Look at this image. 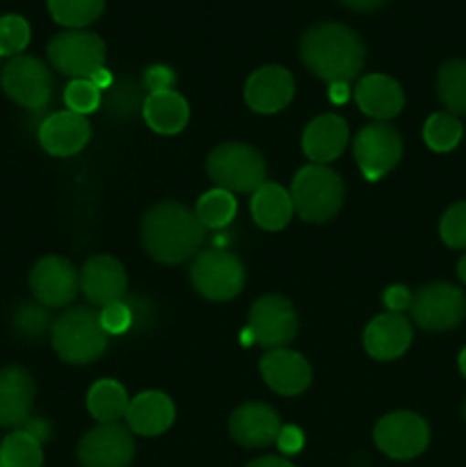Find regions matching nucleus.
Returning a JSON list of instances; mask_svg holds the SVG:
<instances>
[{
  "instance_id": "nucleus-1",
  "label": "nucleus",
  "mask_w": 466,
  "mask_h": 467,
  "mask_svg": "<svg viewBox=\"0 0 466 467\" xmlns=\"http://www.w3.org/2000/svg\"><path fill=\"white\" fill-rule=\"evenodd\" d=\"M204 240V223L192 210L174 201L154 205L142 219V244L155 263H183L201 249Z\"/></svg>"
},
{
  "instance_id": "nucleus-2",
  "label": "nucleus",
  "mask_w": 466,
  "mask_h": 467,
  "mask_svg": "<svg viewBox=\"0 0 466 467\" xmlns=\"http://www.w3.org/2000/svg\"><path fill=\"white\" fill-rule=\"evenodd\" d=\"M302 62L324 82L355 80L365 64V48L356 32L341 23H320L300 41Z\"/></svg>"
},
{
  "instance_id": "nucleus-3",
  "label": "nucleus",
  "mask_w": 466,
  "mask_h": 467,
  "mask_svg": "<svg viewBox=\"0 0 466 467\" xmlns=\"http://www.w3.org/2000/svg\"><path fill=\"white\" fill-rule=\"evenodd\" d=\"M108 333L101 327L99 310L78 306L59 315L50 327V340L64 363L90 365L108 349Z\"/></svg>"
},
{
  "instance_id": "nucleus-4",
  "label": "nucleus",
  "mask_w": 466,
  "mask_h": 467,
  "mask_svg": "<svg viewBox=\"0 0 466 467\" xmlns=\"http://www.w3.org/2000/svg\"><path fill=\"white\" fill-rule=\"evenodd\" d=\"M291 199L304 222L323 223L336 217L345 199V187L341 176L327 164H306L292 178Z\"/></svg>"
},
{
  "instance_id": "nucleus-5",
  "label": "nucleus",
  "mask_w": 466,
  "mask_h": 467,
  "mask_svg": "<svg viewBox=\"0 0 466 467\" xmlns=\"http://www.w3.org/2000/svg\"><path fill=\"white\" fill-rule=\"evenodd\" d=\"M208 176L231 194H254L265 182L268 164L260 150L242 141H227L208 155Z\"/></svg>"
},
{
  "instance_id": "nucleus-6",
  "label": "nucleus",
  "mask_w": 466,
  "mask_h": 467,
  "mask_svg": "<svg viewBox=\"0 0 466 467\" xmlns=\"http://www.w3.org/2000/svg\"><path fill=\"white\" fill-rule=\"evenodd\" d=\"M48 59L55 71L73 80H90L99 68L105 67V44L94 32H59L50 39Z\"/></svg>"
},
{
  "instance_id": "nucleus-7",
  "label": "nucleus",
  "mask_w": 466,
  "mask_h": 467,
  "mask_svg": "<svg viewBox=\"0 0 466 467\" xmlns=\"http://www.w3.org/2000/svg\"><path fill=\"white\" fill-rule=\"evenodd\" d=\"M192 285L210 301H228L245 285V267L233 254L224 249L201 251L190 269Z\"/></svg>"
},
{
  "instance_id": "nucleus-8",
  "label": "nucleus",
  "mask_w": 466,
  "mask_h": 467,
  "mask_svg": "<svg viewBox=\"0 0 466 467\" xmlns=\"http://www.w3.org/2000/svg\"><path fill=\"white\" fill-rule=\"evenodd\" d=\"M409 310L425 331H450L466 317V295L450 283H429L411 296Z\"/></svg>"
},
{
  "instance_id": "nucleus-9",
  "label": "nucleus",
  "mask_w": 466,
  "mask_h": 467,
  "mask_svg": "<svg viewBox=\"0 0 466 467\" xmlns=\"http://www.w3.org/2000/svg\"><path fill=\"white\" fill-rule=\"evenodd\" d=\"M3 89L14 103L27 109H41L53 96V76L41 59L16 55L3 68Z\"/></svg>"
},
{
  "instance_id": "nucleus-10",
  "label": "nucleus",
  "mask_w": 466,
  "mask_h": 467,
  "mask_svg": "<svg viewBox=\"0 0 466 467\" xmlns=\"http://www.w3.org/2000/svg\"><path fill=\"white\" fill-rule=\"evenodd\" d=\"M355 158L365 181L375 182L397 167L402 158V140L388 123H368L355 137Z\"/></svg>"
},
{
  "instance_id": "nucleus-11",
  "label": "nucleus",
  "mask_w": 466,
  "mask_h": 467,
  "mask_svg": "<svg viewBox=\"0 0 466 467\" xmlns=\"http://www.w3.org/2000/svg\"><path fill=\"white\" fill-rule=\"evenodd\" d=\"M375 445L379 451L396 461H409L423 454L429 442V427L420 415L397 410L387 415L375 427Z\"/></svg>"
},
{
  "instance_id": "nucleus-12",
  "label": "nucleus",
  "mask_w": 466,
  "mask_h": 467,
  "mask_svg": "<svg viewBox=\"0 0 466 467\" xmlns=\"http://www.w3.org/2000/svg\"><path fill=\"white\" fill-rule=\"evenodd\" d=\"M297 313L281 295H265L251 306L249 331L265 349H281L297 336Z\"/></svg>"
},
{
  "instance_id": "nucleus-13",
  "label": "nucleus",
  "mask_w": 466,
  "mask_h": 467,
  "mask_svg": "<svg viewBox=\"0 0 466 467\" xmlns=\"http://www.w3.org/2000/svg\"><path fill=\"white\" fill-rule=\"evenodd\" d=\"M30 290L37 304L46 308H64L80 290V272L62 255H46L32 267Z\"/></svg>"
},
{
  "instance_id": "nucleus-14",
  "label": "nucleus",
  "mask_w": 466,
  "mask_h": 467,
  "mask_svg": "<svg viewBox=\"0 0 466 467\" xmlns=\"http://www.w3.org/2000/svg\"><path fill=\"white\" fill-rule=\"evenodd\" d=\"M135 456L131 429L123 424H99L78 445L82 467H128Z\"/></svg>"
},
{
  "instance_id": "nucleus-15",
  "label": "nucleus",
  "mask_w": 466,
  "mask_h": 467,
  "mask_svg": "<svg viewBox=\"0 0 466 467\" xmlns=\"http://www.w3.org/2000/svg\"><path fill=\"white\" fill-rule=\"evenodd\" d=\"M80 290L85 299L99 308L122 301L128 290L126 269L108 254L91 255L80 269Z\"/></svg>"
},
{
  "instance_id": "nucleus-16",
  "label": "nucleus",
  "mask_w": 466,
  "mask_h": 467,
  "mask_svg": "<svg viewBox=\"0 0 466 467\" xmlns=\"http://www.w3.org/2000/svg\"><path fill=\"white\" fill-rule=\"evenodd\" d=\"M228 431L238 445L260 450L277 441L279 431H281V418L270 404L249 401L233 410L231 420H228Z\"/></svg>"
},
{
  "instance_id": "nucleus-17",
  "label": "nucleus",
  "mask_w": 466,
  "mask_h": 467,
  "mask_svg": "<svg viewBox=\"0 0 466 467\" xmlns=\"http://www.w3.org/2000/svg\"><path fill=\"white\" fill-rule=\"evenodd\" d=\"M295 94V80L283 67H263L249 76L245 85V100L254 112L274 114L286 108Z\"/></svg>"
},
{
  "instance_id": "nucleus-18",
  "label": "nucleus",
  "mask_w": 466,
  "mask_h": 467,
  "mask_svg": "<svg viewBox=\"0 0 466 467\" xmlns=\"http://www.w3.org/2000/svg\"><path fill=\"white\" fill-rule=\"evenodd\" d=\"M260 374H263L265 383L272 388L274 392L286 397L302 395L306 388L311 386V365L306 363V358L297 351L286 349H270L268 354L260 360Z\"/></svg>"
},
{
  "instance_id": "nucleus-19",
  "label": "nucleus",
  "mask_w": 466,
  "mask_h": 467,
  "mask_svg": "<svg viewBox=\"0 0 466 467\" xmlns=\"http://www.w3.org/2000/svg\"><path fill=\"white\" fill-rule=\"evenodd\" d=\"M91 135V128L85 117L62 109L50 117H46L39 126V144L44 150L58 158H69V155L80 153L87 146Z\"/></svg>"
},
{
  "instance_id": "nucleus-20",
  "label": "nucleus",
  "mask_w": 466,
  "mask_h": 467,
  "mask_svg": "<svg viewBox=\"0 0 466 467\" xmlns=\"http://www.w3.org/2000/svg\"><path fill=\"white\" fill-rule=\"evenodd\" d=\"M35 401V381L18 365L0 369V427H18L27 422Z\"/></svg>"
},
{
  "instance_id": "nucleus-21",
  "label": "nucleus",
  "mask_w": 466,
  "mask_h": 467,
  "mask_svg": "<svg viewBox=\"0 0 466 467\" xmlns=\"http://www.w3.org/2000/svg\"><path fill=\"white\" fill-rule=\"evenodd\" d=\"M411 324L400 313H382L365 327L364 347L373 358L396 360L409 349Z\"/></svg>"
},
{
  "instance_id": "nucleus-22",
  "label": "nucleus",
  "mask_w": 466,
  "mask_h": 467,
  "mask_svg": "<svg viewBox=\"0 0 466 467\" xmlns=\"http://www.w3.org/2000/svg\"><path fill=\"white\" fill-rule=\"evenodd\" d=\"M355 99L361 112L368 117L377 119V121H387V119L397 117L405 108V94L397 80L384 73H370L364 76L355 87Z\"/></svg>"
},
{
  "instance_id": "nucleus-23",
  "label": "nucleus",
  "mask_w": 466,
  "mask_h": 467,
  "mask_svg": "<svg viewBox=\"0 0 466 467\" xmlns=\"http://www.w3.org/2000/svg\"><path fill=\"white\" fill-rule=\"evenodd\" d=\"M347 140H350V130H347L345 119L338 114H320L306 126L302 149L313 164H327L345 150Z\"/></svg>"
},
{
  "instance_id": "nucleus-24",
  "label": "nucleus",
  "mask_w": 466,
  "mask_h": 467,
  "mask_svg": "<svg viewBox=\"0 0 466 467\" xmlns=\"http://www.w3.org/2000/svg\"><path fill=\"white\" fill-rule=\"evenodd\" d=\"M172 400L164 392H140L135 400H131L126 410V424L137 436H160L174 424Z\"/></svg>"
},
{
  "instance_id": "nucleus-25",
  "label": "nucleus",
  "mask_w": 466,
  "mask_h": 467,
  "mask_svg": "<svg viewBox=\"0 0 466 467\" xmlns=\"http://www.w3.org/2000/svg\"><path fill=\"white\" fill-rule=\"evenodd\" d=\"M142 114L151 130L160 132V135H176L187 126L190 108L178 91H154V94L144 96Z\"/></svg>"
},
{
  "instance_id": "nucleus-26",
  "label": "nucleus",
  "mask_w": 466,
  "mask_h": 467,
  "mask_svg": "<svg viewBox=\"0 0 466 467\" xmlns=\"http://www.w3.org/2000/svg\"><path fill=\"white\" fill-rule=\"evenodd\" d=\"M295 214L291 192L277 182L265 181L251 194V217L265 231H281Z\"/></svg>"
},
{
  "instance_id": "nucleus-27",
  "label": "nucleus",
  "mask_w": 466,
  "mask_h": 467,
  "mask_svg": "<svg viewBox=\"0 0 466 467\" xmlns=\"http://www.w3.org/2000/svg\"><path fill=\"white\" fill-rule=\"evenodd\" d=\"M128 404L126 388L114 379H101L87 392V410L99 424H117L126 418Z\"/></svg>"
},
{
  "instance_id": "nucleus-28",
  "label": "nucleus",
  "mask_w": 466,
  "mask_h": 467,
  "mask_svg": "<svg viewBox=\"0 0 466 467\" xmlns=\"http://www.w3.org/2000/svg\"><path fill=\"white\" fill-rule=\"evenodd\" d=\"M437 94L450 114H466V59H450L439 68Z\"/></svg>"
},
{
  "instance_id": "nucleus-29",
  "label": "nucleus",
  "mask_w": 466,
  "mask_h": 467,
  "mask_svg": "<svg viewBox=\"0 0 466 467\" xmlns=\"http://www.w3.org/2000/svg\"><path fill=\"white\" fill-rule=\"evenodd\" d=\"M44 451L41 442L26 429H14L0 442V467H41Z\"/></svg>"
},
{
  "instance_id": "nucleus-30",
  "label": "nucleus",
  "mask_w": 466,
  "mask_h": 467,
  "mask_svg": "<svg viewBox=\"0 0 466 467\" xmlns=\"http://www.w3.org/2000/svg\"><path fill=\"white\" fill-rule=\"evenodd\" d=\"M238 203L233 199L231 192L215 187V190L206 192L199 201H196V219L204 223V228H224L233 222L236 217Z\"/></svg>"
},
{
  "instance_id": "nucleus-31",
  "label": "nucleus",
  "mask_w": 466,
  "mask_h": 467,
  "mask_svg": "<svg viewBox=\"0 0 466 467\" xmlns=\"http://www.w3.org/2000/svg\"><path fill=\"white\" fill-rule=\"evenodd\" d=\"M105 7V0H48V12L59 26H67L71 30L90 26L101 16Z\"/></svg>"
},
{
  "instance_id": "nucleus-32",
  "label": "nucleus",
  "mask_w": 466,
  "mask_h": 467,
  "mask_svg": "<svg viewBox=\"0 0 466 467\" xmlns=\"http://www.w3.org/2000/svg\"><path fill=\"white\" fill-rule=\"evenodd\" d=\"M464 128L460 119L450 112H434L423 126V140L437 153H448L461 141Z\"/></svg>"
},
{
  "instance_id": "nucleus-33",
  "label": "nucleus",
  "mask_w": 466,
  "mask_h": 467,
  "mask_svg": "<svg viewBox=\"0 0 466 467\" xmlns=\"http://www.w3.org/2000/svg\"><path fill=\"white\" fill-rule=\"evenodd\" d=\"M30 44V26L18 14L0 16V57H16Z\"/></svg>"
},
{
  "instance_id": "nucleus-34",
  "label": "nucleus",
  "mask_w": 466,
  "mask_h": 467,
  "mask_svg": "<svg viewBox=\"0 0 466 467\" xmlns=\"http://www.w3.org/2000/svg\"><path fill=\"white\" fill-rule=\"evenodd\" d=\"M101 100H103V91L91 80H71L64 89V103L71 112L80 114V117L96 112Z\"/></svg>"
},
{
  "instance_id": "nucleus-35",
  "label": "nucleus",
  "mask_w": 466,
  "mask_h": 467,
  "mask_svg": "<svg viewBox=\"0 0 466 467\" xmlns=\"http://www.w3.org/2000/svg\"><path fill=\"white\" fill-rule=\"evenodd\" d=\"M50 327L48 308L41 304H23L14 313V331L23 337H41Z\"/></svg>"
},
{
  "instance_id": "nucleus-36",
  "label": "nucleus",
  "mask_w": 466,
  "mask_h": 467,
  "mask_svg": "<svg viewBox=\"0 0 466 467\" xmlns=\"http://www.w3.org/2000/svg\"><path fill=\"white\" fill-rule=\"evenodd\" d=\"M439 233L450 249H466V201L450 205L443 213Z\"/></svg>"
},
{
  "instance_id": "nucleus-37",
  "label": "nucleus",
  "mask_w": 466,
  "mask_h": 467,
  "mask_svg": "<svg viewBox=\"0 0 466 467\" xmlns=\"http://www.w3.org/2000/svg\"><path fill=\"white\" fill-rule=\"evenodd\" d=\"M99 315L101 327L105 328L108 336H123V333L135 328V313H132V306L123 299L101 308Z\"/></svg>"
},
{
  "instance_id": "nucleus-38",
  "label": "nucleus",
  "mask_w": 466,
  "mask_h": 467,
  "mask_svg": "<svg viewBox=\"0 0 466 467\" xmlns=\"http://www.w3.org/2000/svg\"><path fill=\"white\" fill-rule=\"evenodd\" d=\"M112 94H110V105H112V112L122 114V117H128L131 112H135L137 108L144 105V100H140V94H137V87L132 85L131 80H123L119 85L110 87Z\"/></svg>"
},
{
  "instance_id": "nucleus-39",
  "label": "nucleus",
  "mask_w": 466,
  "mask_h": 467,
  "mask_svg": "<svg viewBox=\"0 0 466 467\" xmlns=\"http://www.w3.org/2000/svg\"><path fill=\"white\" fill-rule=\"evenodd\" d=\"M142 82L149 89V94H154V91H169L174 87V82H176V73L169 67H164V64H155V67L146 68L144 80Z\"/></svg>"
},
{
  "instance_id": "nucleus-40",
  "label": "nucleus",
  "mask_w": 466,
  "mask_h": 467,
  "mask_svg": "<svg viewBox=\"0 0 466 467\" xmlns=\"http://www.w3.org/2000/svg\"><path fill=\"white\" fill-rule=\"evenodd\" d=\"M277 447L281 450V454H297V451H302V447H304V433H302L300 427H295V424H288V427H281V431H279L277 436Z\"/></svg>"
},
{
  "instance_id": "nucleus-41",
  "label": "nucleus",
  "mask_w": 466,
  "mask_h": 467,
  "mask_svg": "<svg viewBox=\"0 0 466 467\" xmlns=\"http://www.w3.org/2000/svg\"><path fill=\"white\" fill-rule=\"evenodd\" d=\"M411 292L405 285H391L384 292V304H387L388 313H400L411 306Z\"/></svg>"
},
{
  "instance_id": "nucleus-42",
  "label": "nucleus",
  "mask_w": 466,
  "mask_h": 467,
  "mask_svg": "<svg viewBox=\"0 0 466 467\" xmlns=\"http://www.w3.org/2000/svg\"><path fill=\"white\" fill-rule=\"evenodd\" d=\"M21 429H26L27 433H32V436H35L39 442L48 441L50 433H53V429H50V424L46 422L44 418H27V422L23 424Z\"/></svg>"
},
{
  "instance_id": "nucleus-43",
  "label": "nucleus",
  "mask_w": 466,
  "mask_h": 467,
  "mask_svg": "<svg viewBox=\"0 0 466 467\" xmlns=\"http://www.w3.org/2000/svg\"><path fill=\"white\" fill-rule=\"evenodd\" d=\"M329 99L336 105L345 103V100L350 99V85H347V82H332V85H329Z\"/></svg>"
},
{
  "instance_id": "nucleus-44",
  "label": "nucleus",
  "mask_w": 466,
  "mask_h": 467,
  "mask_svg": "<svg viewBox=\"0 0 466 467\" xmlns=\"http://www.w3.org/2000/svg\"><path fill=\"white\" fill-rule=\"evenodd\" d=\"M90 80L91 82H94V85L96 87H99V89L101 91H105V89H110V87H112L114 85V78H112V73H110L108 71V68H99V71H96L94 73V76H91L90 78Z\"/></svg>"
},
{
  "instance_id": "nucleus-45",
  "label": "nucleus",
  "mask_w": 466,
  "mask_h": 467,
  "mask_svg": "<svg viewBox=\"0 0 466 467\" xmlns=\"http://www.w3.org/2000/svg\"><path fill=\"white\" fill-rule=\"evenodd\" d=\"M247 467H295V465L288 463L286 459H279V456H263V459L251 461Z\"/></svg>"
},
{
  "instance_id": "nucleus-46",
  "label": "nucleus",
  "mask_w": 466,
  "mask_h": 467,
  "mask_svg": "<svg viewBox=\"0 0 466 467\" xmlns=\"http://www.w3.org/2000/svg\"><path fill=\"white\" fill-rule=\"evenodd\" d=\"M343 3H345L347 7H352V9H361V12H368V9L379 7L384 0H343Z\"/></svg>"
},
{
  "instance_id": "nucleus-47",
  "label": "nucleus",
  "mask_w": 466,
  "mask_h": 467,
  "mask_svg": "<svg viewBox=\"0 0 466 467\" xmlns=\"http://www.w3.org/2000/svg\"><path fill=\"white\" fill-rule=\"evenodd\" d=\"M457 274H460L461 283H464V285H466V254L461 255L460 263H457Z\"/></svg>"
},
{
  "instance_id": "nucleus-48",
  "label": "nucleus",
  "mask_w": 466,
  "mask_h": 467,
  "mask_svg": "<svg viewBox=\"0 0 466 467\" xmlns=\"http://www.w3.org/2000/svg\"><path fill=\"white\" fill-rule=\"evenodd\" d=\"M460 372L464 374V379H466V347L461 349V354H460Z\"/></svg>"
},
{
  "instance_id": "nucleus-49",
  "label": "nucleus",
  "mask_w": 466,
  "mask_h": 467,
  "mask_svg": "<svg viewBox=\"0 0 466 467\" xmlns=\"http://www.w3.org/2000/svg\"><path fill=\"white\" fill-rule=\"evenodd\" d=\"M464 420H466V401H464Z\"/></svg>"
}]
</instances>
